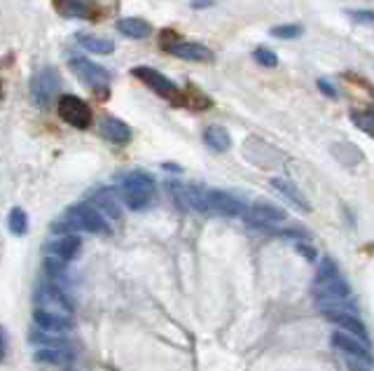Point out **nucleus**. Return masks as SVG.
<instances>
[{"label":"nucleus","instance_id":"1","mask_svg":"<svg viewBox=\"0 0 374 371\" xmlns=\"http://www.w3.org/2000/svg\"><path fill=\"white\" fill-rule=\"evenodd\" d=\"M169 192H171V199L180 208H185V211L213 213L225 217H236L243 213L241 199H236L234 194L222 189H199V187H189V184H171Z\"/></svg>","mask_w":374,"mask_h":371},{"label":"nucleus","instance_id":"2","mask_svg":"<svg viewBox=\"0 0 374 371\" xmlns=\"http://www.w3.org/2000/svg\"><path fill=\"white\" fill-rule=\"evenodd\" d=\"M119 196L131 211H143L150 206L155 196V177L145 171H131L122 177V189Z\"/></svg>","mask_w":374,"mask_h":371},{"label":"nucleus","instance_id":"3","mask_svg":"<svg viewBox=\"0 0 374 371\" xmlns=\"http://www.w3.org/2000/svg\"><path fill=\"white\" fill-rule=\"evenodd\" d=\"M57 231L61 229H82V231H89V233H110V224L106 220L97 206H89V204H79L68 208L66 213V224L63 227H54Z\"/></svg>","mask_w":374,"mask_h":371},{"label":"nucleus","instance_id":"4","mask_svg":"<svg viewBox=\"0 0 374 371\" xmlns=\"http://www.w3.org/2000/svg\"><path fill=\"white\" fill-rule=\"evenodd\" d=\"M68 68L73 70V75L82 82L84 87H89L94 94L101 96V99H108V92H110V72L94 63L84 56H75V59L68 61Z\"/></svg>","mask_w":374,"mask_h":371},{"label":"nucleus","instance_id":"5","mask_svg":"<svg viewBox=\"0 0 374 371\" xmlns=\"http://www.w3.org/2000/svg\"><path fill=\"white\" fill-rule=\"evenodd\" d=\"M131 75L141 79L143 84L150 87L157 96H162V99L166 101H171V103H176V106H180L182 103V92H180V87L173 82V79H169L166 75H162L159 70L155 68H148V66H136L131 70Z\"/></svg>","mask_w":374,"mask_h":371},{"label":"nucleus","instance_id":"6","mask_svg":"<svg viewBox=\"0 0 374 371\" xmlns=\"http://www.w3.org/2000/svg\"><path fill=\"white\" fill-rule=\"evenodd\" d=\"M61 92V75L57 68H40L31 77V96L38 106L47 108Z\"/></svg>","mask_w":374,"mask_h":371},{"label":"nucleus","instance_id":"7","mask_svg":"<svg viewBox=\"0 0 374 371\" xmlns=\"http://www.w3.org/2000/svg\"><path fill=\"white\" fill-rule=\"evenodd\" d=\"M59 117L66 124L75 126V128H89L92 122H94L92 108L73 94L59 96Z\"/></svg>","mask_w":374,"mask_h":371},{"label":"nucleus","instance_id":"8","mask_svg":"<svg viewBox=\"0 0 374 371\" xmlns=\"http://www.w3.org/2000/svg\"><path fill=\"white\" fill-rule=\"evenodd\" d=\"M285 220H288V213H285L283 208H278L276 204H267V201L253 204L251 211L246 213V222H248L253 229H269Z\"/></svg>","mask_w":374,"mask_h":371},{"label":"nucleus","instance_id":"9","mask_svg":"<svg viewBox=\"0 0 374 371\" xmlns=\"http://www.w3.org/2000/svg\"><path fill=\"white\" fill-rule=\"evenodd\" d=\"M52 5L66 19H82V21L101 19V5L97 0H52Z\"/></svg>","mask_w":374,"mask_h":371},{"label":"nucleus","instance_id":"10","mask_svg":"<svg viewBox=\"0 0 374 371\" xmlns=\"http://www.w3.org/2000/svg\"><path fill=\"white\" fill-rule=\"evenodd\" d=\"M351 287L344 278L330 276V278H316V283L312 287V294L318 299V304H328L335 299H346Z\"/></svg>","mask_w":374,"mask_h":371},{"label":"nucleus","instance_id":"11","mask_svg":"<svg viewBox=\"0 0 374 371\" xmlns=\"http://www.w3.org/2000/svg\"><path fill=\"white\" fill-rule=\"evenodd\" d=\"M38 301L47 306L45 311L54 309V313H63V316H70V313H73V301H70V297L63 292L61 285H57V283L40 285L38 287Z\"/></svg>","mask_w":374,"mask_h":371},{"label":"nucleus","instance_id":"12","mask_svg":"<svg viewBox=\"0 0 374 371\" xmlns=\"http://www.w3.org/2000/svg\"><path fill=\"white\" fill-rule=\"evenodd\" d=\"M166 52H169L171 56H176V59L192 61V63H211L213 61V52L209 50V47L202 43H187V40H178V43H173Z\"/></svg>","mask_w":374,"mask_h":371},{"label":"nucleus","instance_id":"13","mask_svg":"<svg viewBox=\"0 0 374 371\" xmlns=\"http://www.w3.org/2000/svg\"><path fill=\"white\" fill-rule=\"evenodd\" d=\"M323 316L328 318L330 322L341 327V332L346 334H353L356 338L361 341H368V329H365L363 320L356 316V313H348V311H323Z\"/></svg>","mask_w":374,"mask_h":371},{"label":"nucleus","instance_id":"14","mask_svg":"<svg viewBox=\"0 0 374 371\" xmlns=\"http://www.w3.org/2000/svg\"><path fill=\"white\" fill-rule=\"evenodd\" d=\"M332 345H335L337 350L346 353L348 358H358V360H365V362H372V355L370 348L365 345V341L361 338H356L353 334H346V332H335L330 336Z\"/></svg>","mask_w":374,"mask_h":371},{"label":"nucleus","instance_id":"15","mask_svg":"<svg viewBox=\"0 0 374 371\" xmlns=\"http://www.w3.org/2000/svg\"><path fill=\"white\" fill-rule=\"evenodd\" d=\"M35 318V325L45 332H70L73 329V320L70 316H63V313H54V311H45V309H38L33 313Z\"/></svg>","mask_w":374,"mask_h":371},{"label":"nucleus","instance_id":"16","mask_svg":"<svg viewBox=\"0 0 374 371\" xmlns=\"http://www.w3.org/2000/svg\"><path fill=\"white\" fill-rule=\"evenodd\" d=\"M101 135L106 140H110L113 145H126L131 138H133V131L131 126L122 122V119L117 117H106L101 122Z\"/></svg>","mask_w":374,"mask_h":371},{"label":"nucleus","instance_id":"17","mask_svg":"<svg viewBox=\"0 0 374 371\" xmlns=\"http://www.w3.org/2000/svg\"><path fill=\"white\" fill-rule=\"evenodd\" d=\"M272 187H274L276 192H281V194L288 199L295 208H299L302 213H309V211H312V206H309L307 196L302 194V192L297 189V184H292L290 180H285V177H272Z\"/></svg>","mask_w":374,"mask_h":371},{"label":"nucleus","instance_id":"18","mask_svg":"<svg viewBox=\"0 0 374 371\" xmlns=\"http://www.w3.org/2000/svg\"><path fill=\"white\" fill-rule=\"evenodd\" d=\"M117 31L124 38H129V40H145V38L153 35V26H150V21L138 19V17L119 19L117 21Z\"/></svg>","mask_w":374,"mask_h":371},{"label":"nucleus","instance_id":"19","mask_svg":"<svg viewBox=\"0 0 374 371\" xmlns=\"http://www.w3.org/2000/svg\"><path fill=\"white\" fill-rule=\"evenodd\" d=\"M79 238L77 236H61L57 240H50L47 243V250L54 255V257H59V260L63 262H70V260H75V255L79 253Z\"/></svg>","mask_w":374,"mask_h":371},{"label":"nucleus","instance_id":"20","mask_svg":"<svg viewBox=\"0 0 374 371\" xmlns=\"http://www.w3.org/2000/svg\"><path fill=\"white\" fill-rule=\"evenodd\" d=\"M94 204L101 213H106L108 217H113V220H119L122 217V208H119V196L117 192L113 189H99L97 194H94Z\"/></svg>","mask_w":374,"mask_h":371},{"label":"nucleus","instance_id":"21","mask_svg":"<svg viewBox=\"0 0 374 371\" xmlns=\"http://www.w3.org/2000/svg\"><path fill=\"white\" fill-rule=\"evenodd\" d=\"M204 143L209 145L213 152H227L232 148V135L227 133L225 126H209L204 131Z\"/></svg>","mask_w":374,"mask_h":371},{"label":"nucleus","instance_id":"22","mask_svg":"<svg viewBox=\"0 0 374 371\" xmlns=\"http://www.w3.org/2000/svg\"><path fill=\"white\" fill-rule=\"evenodd\" d=\"M77 43L79 47H84L87 52L92 54H113L115 52V43L108 38H101V35H92V33H79L77 35Z\"/></svg>","mask_w":374,"mask_h":371},{"label":"nucleus","instance_id":"23","mask_svg":"<svg viewBox=\"0 0 374 371\" xmlns=\"http://www.w3.org/2000/svg\"><path fill=\"white\" fill-rule=\"evenodd\" d=\"M180 106H187L192 110H206V108H211V99H209V96H204L199 89L189 87L187 92H182V103H180Z\"/></svg>","mask_w":374,"mask_h":371},{"label":"nucleus","instance_id":"24","mask_svg":"<svg viewBox=\"0 0 374 371\" xmlns=\"http://www.w3.org/2000/svg\"><path fill=\"white\" fill-rule=\"evenodd\" d=\"M351 122L361 128L363 133H370L374 138V108L368 110H353L351 112Z\"/></svg>","mask_w":374,"mask_h":371},{"label":"nucleus","instance_id":"25","mask_svg":"<svg viewBox=\"0 0 374 371\" xmlns=\"http://www.w3.org/2000/svg\"><path fill=\"white\" fill-rule=\"evenodd\" d=\"M7 224H10V231L14 236H23L28 231V215L21 208H12L10 217H7Z\"/></svg>","mask_w":374,"mask_h":371},{"label":"nucleus","instance_id":"26","mask_svg":"<svg viewBox=\"0 0 374 371\" xmlns=\"http://www.w3.org/2000/svg\"><path fill=\"white\" fill-rule=\"evenodd\" d=\"M269 33L278 40H295L299 35H304V26L302 23H281V26H274Z\"/></svg>","mask_w":374,"mask_h":371},{"label":"nucleus","instance_id":"27","mask_svg":"<svg viewBox=\"0 0 374 371\" xmlns=\"http://www.w3.org/2000/svg\"><path fill=\"white\" fill-rule=\"evenodd\" d=\"M38 362H50V365H66L70 362V353L68 350H57V348H45L35 353Z\"/></svg>","mask_w":374,"mask_h":371},{"label":"nucleus","instance_id":"28","mask_svg":"<svg viewBox=\"0 0 374 371\" xmlns=\"http://www.w3.org/2000/svg\"><path fill=\"white\" fill-rule=\"evenodd\" d=\"M45 273H47V278H52V280H61L63 276H66V262L59 260V257H45Z\"/></svg>","mask_w":374,"mask_h":371},{"label":"nucleus","instance_id":"29","mask_svg":"<svg viewBox=\"0 0 374 371\" xmlns=\"http://www.w3.org/2000/svg\"><path fill=\"white\" fill-rule=\"evenodd\" d=\"M253 59H255L262 68H276L278 66V56L272 50H267V47H258V50L253 52Z\"/></svg>","mask_w":374,"mask_h":371},{"label":"nucleus","instance_id":"30","mask_svg":"<svg viewBox=\"0 0 374 371\" xmlns=\"http://www.w3.org/2000/svg\"><path fill=\"white\" fill-rule=\"evenodd\" d=\"M346 14L358 23H374V10H351Z\"/></svg>","mask_w":374,"mask_h":371},{"label":"nucleus","instance_id":"31","mask_svg":"<svg viewBox=\"0 0 374 371\" xmlns=\"http://www.w3.org/2000/svg\"><path fill=\"white\" fill-rule=\"evenodd\" d=\"M330 276H337V266L332 260H323L321 271H318V278H330Z\"/></svg>","mask_w":374,"mask_h":371},{"label":"nucleus","instance_id":"32","mask_svg":"<svg viewBox=\"0 0 374 371\" xmlns=\"http://www.w3.org/2000/svg\"><path fill=\"white\" fill-rule=\"evenodd\" d=\"M318 89H321V92L328 96V99H339V94H337V89L332 87L328 79H318Z\"/></svg>","mask_w":374,"mask_h":371},{"label":"nucleus","instance_id":"33","mask_svg":"<svg viewBox=\"0 0 374 371\" xmlns=\"http://www.w3.org/2000/svg\"><path fill=\"white\" fill-rule=\"evenodd\" d=\"M295 248H297V253H299V255H304L309 262H314V260H316V250H314L312 245H309V243H304V240H299V243H297Z\"/></svg>","mask_w":374,"mask_h":371},{"label":"nucleus","instance_id":"34","mask_svg":"<svg viewBox=\"0 0 374 371\" xmlns=\"http://www.w3.org/2000/svg\"><path fill=\"white\" fill-rule=\"evenodd\" d=\"M7 358V334H5V329L0 327V365L5 362Z\"/></svg>","mask_w":374,"mask_h":371},{"label":"nucleus","instance_id":"35","mask_svg":"<svg viewBox=\"0 0 374 371\" xmlns=\"http://www.w3.org/2000/svg\"><path fill=\"white\" fill-rule=\"evenodd\" d=\"M189 5L194 7V10H204V7H211L213 0H189Z\"/></svg>","mask_w":374,"mask_h":371},{"label":"nucleus","instance_id":"36","mask_svg":"<svg viewBox=\"0 0 374 371\" xmlns=\"http://www.w3.org/2000/svg\"><path fill=\"white\" fill-rule=\"evenodd\" d=\"M348 371H370V369H368V367L356 365V362H348Z\"/></svg>","mask_w":374,"mask_h":371}]
</instances>
